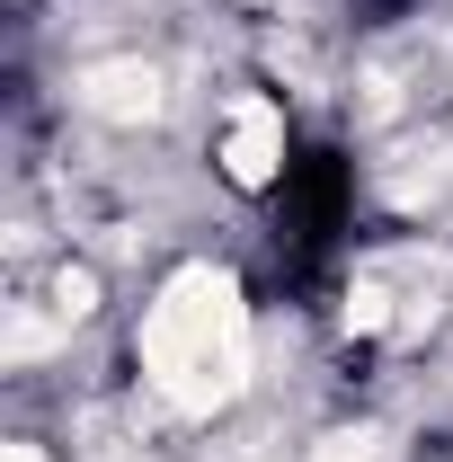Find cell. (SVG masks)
<instances>
[{
	"label": "cell",
	"mask_w": 453,
	"mask_h": 462,
	"mask_svg": "<svg viewBox=\"0 0 453 462\" xmlns=\"http://www.w3.org/2000/svg\"><path fill=\"white\" fill-rule=\"evenodd\" d=\"M143 374L187 418H214L249 383V311L223 267H178L161 302L143 311Z\"/></svg>",
	"instance_id": "1"
},
{
	"label": "cell",
	"mask_w": 453,
	"mask_h": 462,
	"mask_svg": "<svg viewBox=\"0 0 453 462\" xmlns=\"http://www.w3.org/2000/svg\"><path fill=\"white\" fill-rule=\"evenodd\" d=\"M71 98L89 116H107V125H152V116H161V71L134 62V54L125 62H89V71L71 80Z\"/></svg>",
	"instance_id": "2"
},
{
	"label": "cell",
	"mask_w": 453,
	"mask_h": 462,
	"mask_svg": "<svg viewBox=\"0 0 453 462\" xmlns=\"http://www.w3.org/2000/svg\"><path fill=\"white\" fill-rule=\"evenodd\" d=\"M276 161H284V116L267 107V98H240V107H231V134H223L231 187H267V178H276Z\"/></svg>",
	"instance_id": "3"
},
{
	"label": "cell",
	"mask_w": 453,
	"mask_h": 462,
	"mask_svg": "<svg viewBox=\"0 0 453 462\" xmlns=\"http://www.w3.org/2000/svg\"><path fill=\"white\" fill-rule=\"evenodd\" d=\"M311 462H392V436L383 427H338V436H320Z\"/></svg>",
	"instance_id": "4"
},
{
	"label": "cell",
	"mask_w": 453,
	"mask_h": 462,
	"mask_svg": "<svg viewBox=\"0 0 453 462\" xmlns=\"http://www.w3.org/2000/svg\"><path fill=\"white\" fill-rule=\"evenodd\" d=\"M98 311V276L89 267H62L54 276V320H89Z\"/></svg>",
	"instance_id": "5"
},
{
	"label": "cell",
	"mask_w": 453,
	"mask_h": 462,
	"mask_svg": "<svg viewBox=\"0 0 453 462\" xmlns=\"http://www.w3.org/2000/svg\"><path fill=\"white\" fill-rule=\"evenodd\" d=\"M347 329H392V293H383V276H365V285L347 293Z\"/></svg>",
	"instance_id": "6"
},
{
	"label": "cell",
	"mask_w": 453,
	"mask_h": 462,
	"mask_svg": "<svg viewBox=\"0 0 453 462\" xmlns=\"http://www.w3.org/2000/svg\"><path fill=\"white\" fill-rule=\"evenodd\" d=\"M45 346H54V320H36V311L9 320V356H45Z\"/></svg>",
	"instance_id": "7"
},
{
	"label": "cell",
	"mask_w": 453,
	"mask_h": 462,
	"mask_svg": "<svg viewBox=\"0 0 453 462\" xmlns=\"http://www.w3.org/2000/svg\"><path fill=\"white\" fill-rule=\"evenodd\" d=\"M0 462H45V454H36V445H9V454H0Z\"/></svg>",
	"instance_id": "8"
}]
</instances>
